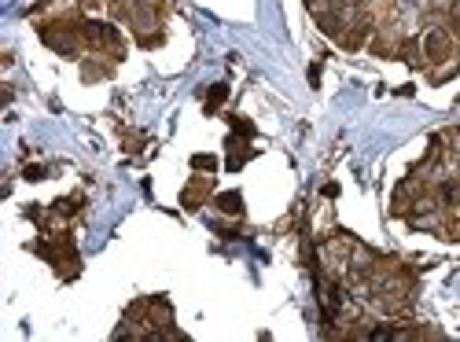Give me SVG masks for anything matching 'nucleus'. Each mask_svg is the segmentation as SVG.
<instances>
[{
  "label": "nucleus",
  "instance_id": "1",
  "mask_svg": "<svg viewBox=\"0 0 460 342\" xmlns=\"http://www.w3.org/2000/svg\"><path fill=\"white\" fill-rule=\"evenodd\" d=\"M218 203H221V210H225V214H240V210H243V206H240V203H243V199H240V195H236V192H232V195H221V199H218Z\"/></svg>",
  "mask_w": 460,
  "mask_h": 342
},
{
  "label": "nucleus",
  "instance_id": "2",
  "mask_svg": "<svg viewBox=\"0 0 460 342\" xmlns=\"http://www.w3.org/2000/svg\"><path fill=\"white\" fill-rule=\"evenodd\" d=\"M427 48H431V55L445 52V37H442V33H431V37H427Z\"/></svg>",
  "mask_w": 460,
  "mask_h": 342
},
{
  "label": "nucleus",
  "instance_id": "3",
  "mask_svg": "<svg viewBox=\"0 0 460 342\" xmlns=\"http://www.w3.org/2000/svg\"><path fill=\"white\" fill-rule=\"evenodd\" d=\"M453 19L460 22V0H457V4H453Z\"/></svg>",
  "mask_w": 460,
  "mask_h": 342
}]
</instances>
